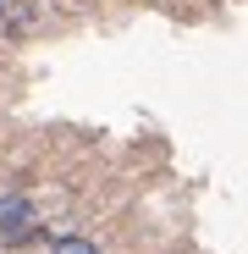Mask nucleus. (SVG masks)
<instances>
[{
  "instance_id": "nucleus-2",
  "label": "nucleus",
  "mask_w": 248,
  "mask_h": 254,
  "mask_svg": "<svg viewBox=\"0 0 248 254\" xmlns=\"http://www.w3.org/2000/svg\"><path fill=\"white\" fill-rule=\"evenodd\" d=\"M45 254H99V243L83 238V232H55V238L45 243Z\"/></svg>"
},
{
  "instance_id": "nucleus-1",
  "label": "nucleus",
  "mask_w": 248,
  "mask_h": 254,
  "mask_svg": "<svg viewBox=\"0 0 248 254\" xmlns=\"http://www.w3.org/2000/svg\"><path fill=\"white\" fill-rule=\"evenodd\" d=\"M39 221V204L28 199V188H11V193H0V238H11L22 227Z\"/></svg>"
}]
</instances>
